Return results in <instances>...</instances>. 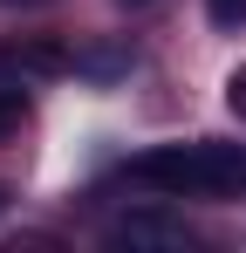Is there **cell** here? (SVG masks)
<instances>
[{
  "instance_id": "cell-4",
  "label": "cell",
  "mask_w": 246,
  "mask_h": 253,
  "mask_svg": "<svg viewBox=\"0 0 246 253\" xmlns=\"http://www.w3.org/2000/svg\"><path fill=\"white\" fill-rule=\"evenodd\" d=\"M226 110H233V117H246V69H233V76H226Z\"/></svg>"
},
{
  "instance_id": "cell-1",
  "label": "cell",
  "mask_w": 246,
  "mask_h": 253,
  "mask_svg": "<svg viewBox=\"0 0 246 253\" xmlns=\"http://www.w3.org/2000/svg\"><path fill=\"white\" fill-rule=\"evenodd\" d=\"M130 185H151L164 199H240L246 192V144H158L144 158H130Z\"/></svg>"
},
{
  "instance_id": "cell-7",
  "label": "cell",
  "mask_w": 246,
  "mask_h": 253,
  "mask_svg": "<svg viewBox=\"0 0 246 253\" xmlns=\"http://www.w3.org/2000/svg\"><path fill=\"white\" fill-rule=\"evenodd\" d=\"M0 212H7V192H0Z\"/></svg>"
},
{
  "instance_id": "cell-3",
  "label": "cell",
  "mask_w": 246,
  "mask_h": 253,
  "mask_svg": "<svg viewBox=\"0 0 246 253\" xmlns=\"http://www.w3.org/2000/svg\"><path fill=\"white\" fill-rule=\"evenodd\" d=\"M205 14L219 28H246V0H205Z\"/></svg>"
},
{
  "instance_id": "cell-6",
  "label": "cell",
  "mask_w": 246,
  "mask_h": 253,
  "mask_svg": "<svg viewBox=\"0 0 246 253\" xmlns=\"http://www.w3.org/2000/svg\"><path fill=\"white\" fill-rule=\"evenodd\" d=\"M123 7H144V0H123Z\"/></svg>"
},
{
  "instance_id": "cell-2",
  "label": "cell",
  "mask_w": 246,
  "mask_h": 253,
  "mask_svg": "<svg viewBox=\"0 0 246 253\" xmlns=\"http://www.w3.org/2000/svg\"><path fill=\"white\" fill-rule=\"evenodd\" d=\"M110 247H130V253H178V247H192V233H185V219H171V212L137 206V212H123V219H110Z\"/></svg>"
},
{
  "instance_id": "cell-5",
  "label": "cell",
  "mask_w": 246,
  "mask_h": 253,
  "mask_svg": "<svg viewBox=\"0 0 246 253\" xmlns=\"http://www.w3.org/2000/svg\"><path fill=\"white\" fill-rule=\"evenodd\" d=\"M21 110H28V103H21V89H7V96H0V130L21 124Z\"/></svg>"
}]
</instances>
